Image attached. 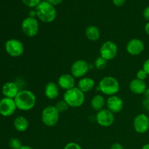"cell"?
<instances>
[{"instance_id":"6da1fadb","label":"cell","mask_w":149,"mask_h":149,"mask_svg":"<svg viewBox=\"0 0 149 149\" xmlns=\"http://www.w3.org/2000/svg\"><path fill=\"white\" fill-rule=\"evenodd\" d=\"M14 100L17 109L23 111L31 110L36 103V97L34 93L28 90H20Z\"/></svg>"},{"instance_id":"7a4b0ae2","label":"cell","mask_w":149,"mask_h":149,"mask_svg":"<svg viewBox=\"0 0 149 149\" xmlns=\"http://www.w3.org/2000/svg\"><path fill=\"white\" fill-rule=\"evenodd\" d=\"M35 12L38 18L44 23H52L57 15L55 6L47 1H41L40 4L36 7Z\"/></svg>"},{"instance_id":"3957f363","label":"cell","mask_w":149,"mask_h":149,"mask_svg":"<svg viewBox=\"0 0 149 149\" xmlns=\"http://www.w3.org/2000/svg\"><path fill=\"white\" fill-rule=\"evenodd\" d=\"M63 100L69 107L78 108L84 104L85 96L84 93L77 87L66 90L64 93Z\"/></svg>"},{"instance_id":"277c9868","label":"cell","mask_w":149,"mask_h":149,"mask_svg":"<svg viewBox=\"0 0 149 149\" xmlns=\"http://www.w3.org/2000/svg\"><path fill=\"white\" fill-rule=\"evenodd\" d=\"M99 90L106 95H115L119 90V83L113 77H105L99 82Z\"/></svg>"},{"instance_id":"5b68a950","label":"cell","mask_w":149,"mask_h":149,"mask_svg":"<svg viewBox=\"0 0 149 149\" xmlns=\"http://www.w3.org/2000/svg\"><path fill=\"white\" fill-rule=\"evenodd\" d=\"M60 119V112L55 106H48L42 112V121L47 127H53L57 125Z\"/></svg>"},{"instance_id":"8992f818","label":"cell","mask_w":149,"mask_h":149,"mask_svg":"<svg viewBox=\"0 0 149 149\" xmlns=\"http://www.w3.org/2000/svg\"><path fill=\"white\" fill-rule=\"evenodd\" d=\"M23 33L28 37H34L39 30V24L35 17H28L23 20L21 24Z\"/></svg>"},{"instance_id":"52a82bcc","label":"cell","mask_w":149,"mask_h":149,"mask_svg":"<svg viewBox=\"0 0 149 149\" xmlns=\"http://www.w3.org/2000/svg\"><path fill=\"white\" fill-rule=\"evenodd\" d=\"M4 47L7 53L13 58L20 57L24 52V45L23 42L17 39H11L7 40Z\"/></svg>"},{"instance_id":"ba28073f","label":"cell","mask_w":149,"mask_h":149,"mask_svg":"<svg viewBox=\"0 0 149 149\" xmlns=\"http://www.w3.org/2000/svg\"><path fill=\"white\" fill-rule=\"evenodd\" d=\"M118 53V47L112 41H106L101 45L100 49V57L107 61H111L116 58Z\"/></svg>"},{"instance_id":"9c48e42d","label":"cell","mask_w":149,"mask_h":149,"mask_svg":"<svg viewBox=\"0 0 149 149\" xmlns=\"http://www.w3.org/2000/svg\"><path fill=\"white\" fill-rule=\"evenodd\" d=\"M90 70L89 63L84 60H77L71 67V74L74 78H83Z\"/></svg>"},{"instance_id":"30bf717a","label":"cell","mask_w":149,"mask_h":149,"mask_svg":"<svg viewBox=\"0 0 149 149\" xmlns=\"http://www.w3.org/2000/svg\"><path fill=\"white\" fill-rule=\"evenodd\" d=\"M96 122L100 126L107 127L113 125L114 122V113L107 109H103L96 113Z\"/></svg>"},{"instance_id":"8fae6325","label":"cell","mask_w":149,"mask_h":149,"mask_svg":"<svg viewBox=\"0 0 149 149\" xmlns=\"http://www.w3.org/2000/svg\"><path fill=\"white\" fill-rule=\"evenodd\" d=\"M17 109L14 99L4 97L0 100V114L4 117L12 116Z\"/></svg>"},{"instance_id":"7c38bea8","label":"cell","mask_w":149,"mask_h":149,"mask_svg":"<svg viewBox=\"0 0 149 149\" xmlns=\"http://www.w3.org/2000/svg\"><path fill=\"white\" fill-rule=\"evenodd\" d=\"M133 127L139 134L146 133L149 130V117L145 113L137 115L133 120Z\"/></svg>"},{"instance_id":"4fadbf2b","label":"cell","mask_w":149,"mask_h":149,"mask_svg":"<svg viewBox=\"0 0 149 149\" xmlns=\"http://www.w3.org/2000/svg\"><path fill=\"white\" fill-rule=\"evenodd\" d=\"M128 53L133 56L139 55L143 52L145 49V45L143 42L138 38H133L128 42L126 47Z\"/></svg>"},{"instance_id":"5bb4252c","label":"cell","mask_w":149,"mask_h":149,"mask_svg":"<svg viewBox=\"0 0 149 149\" xmlns=\"http://www.w3.org/2000/svg\"><path fill=\"white\" fill-rule=\"evenodd\" d=\"M108 110L110 111L113 113H117L122 111L124 106V103L122 99L117 95L109 96L106 100V103Z\"/></svg>"},{"instance_id":"9a60e30c","label":"cell","mask_w":149,"mask_h":149,"mask_svg":"<svg viewBox=\"0 0 149 149\" xmlns=\"http://www.w3.org/2000/svg\"><path fill=\"white\" fill-rule=\"evenodd\" d=\"M75 78L71 74H61L58 79V84L59 87L66 90L75 87Z\"/></svg>"},{"instance_id":"2e32d148","label":"cell","mask_w":149,"mask_h":149,"mask_svg":"<svg viewBox=\"0 0 149 149\" xmlns=\"http://www.w3.org/2000/svg\"><path fill=\"white\" fill-rule=\"evenodd\" d=\"M1 92H2L3 95L5 97L15 99L20 90L15 83L13 81H8L3 85Z\"/></svg>"},{"instance_id":"e0dca14e","label":"cell","mask_w":149,"mask_h":149,"mask_svg":"<svg viewBox=\"0 0 149 149\" xmlns=\"http://www.w3.org/2000/svg\"><path fill=\"white\" fill-rule=\"evenodd\" d=\"M147 89L146 84L143 80L134 79L130 83V90L132 93L136 95L144 94Z\"/></svg>"},{"instance_id":"ac0fdd59","label":"cell","mask_w":149,"mask_h":149,"mask_svg":"<svg viewBox=\"0 0 149 149\" xmlns=\"http://www.w3.org/2000/svg\"><path fill=\"white\" fill-rule=\"evenodd\" d=\"M45 96L49 100H55L59 95V86L58 84L50 81L46 84L45 88Z\"/></svg>"},{"instance_id":"d6986e66","label":"cell","mask_w":149,"mask_h":149,"mask_svg":"<svg viewBox=\"0 0 149 149\" xmlns=\"http://www.w3.org/2000/svg\"><path fill=\"white\" fill-rule=\"evenodd\" d=\"M95 87V81L90 77H83L80 79L78 82V88L83 93H88L91 91Z\"/></svg>"},{"instance_id":"ffe728a7","label":"cell","mask_w":149,"mask_h":149,"mask_svg":"<svg viewBox=\"0 0 149 149\" xmlns=\"http://www.w3.org/2000/svg\"><path fill=\"white\" fill-rule=\"evenodd\" d=\"M15 129L18 132H25L28 130L29 126V121L26 117L23 116H19L15 119L13 122Z\"/></svg>"},{"instance_id":"44dd1931","label":"cell","mask_w":149,"mask_h":149,"mask_svg":"<svg viewBox=\"0 0 149 149\" xmlns=\"http://www.w3.org/2000/svg\"><path fill=\"white\" fill-rule=\"evenodd\" d=\"M106 103V102L103 96L100 95H96L91 100L90 105H91V107L93 110L98 112L104 109Z\"/></svg>"},{"instance_id":"7402d4cb","label":"cell","mask_w":149,"mask_h":149,"mask_svg":"<svg viewBox=\"0 0 149 149\" xmlns=\"http://www.w3.org/2000/svg\"><path fill=\"white\" fill-rule=\"evenodd\" d=\"M85 35L89 40L95 42L100 39V31L97 26H90L86 29Z\"/></svg>"},{"instance_id":"603a6c76","label":"cell","mask_w":149,"mask_h":149,"mask_svg":"<svg viewBox=\"0 0 149 149\" xmlns=\"http://www.w3.org/2000/svg\"><path fill=\"white\" fill-rule=\"evenodd\" d=\"M107 62L108 61L106 60H105L104 58H103L102 57H98L97 59L95 60V65L97 69L98 70H103L104 68H106V65H107Z\"/></svg>"},{"instance_id":"cb8c5ba5","label":"cell","mask_w":149,"mask_h":149,"mask_svg":"<svg viewBox=\"0 0 149 149\" xmlns=\"http://www.w3.org/2000/svg\"><path fill=\"white\" fill-rule=\"evenodd\" d=\"M9 146L11 149H20L23 145L18 138H13L9 141Z\"/></svg>"},{"instance_id":"d4e9b609","label":"cell","mask_w":149,"mask_h":149,"mask_svg":"<svg viewBox=\"0 0 149 149\" xmlns=\"http://www.w3.org/2000/svg\"><path fill=\"white\" fill-rule=\"evenodd\" d=\"M55 106V108L58 109V111L60 113H63V112L66 111L68 110V108H69L68 105L65 103V101L64 100L58 102Z\"/></svg>"},{"instance_id":"484cf974","label":"cell","mask_w":149,"mask_h":149,"mask_svg":"<svg viewBox=\"0 0 149 149\" xmlns=\"http://www.w3.org/2000/svg\"><path fill=\"white\" fill-rule=\"evenodd\" d=\"M23 4L29 7H36L41 2V0H22Z\"/></svg>"},{"instance_id":"4316f807","label":"cell","mask_w":149,"mask_h":149,"mask_svg":"<svg viewBox=\"0 0 149 149\" xmlns=\"http://www.w3.org/2000/svg\"><path fill=\"white\" fill-rule=\"evenodd\" d=\"M148 74L144 71L143 69H141L138 71L137 73V75H136V78L138 79H141V80H145L148 77Z\"/></svg>"},{"instance_id":"83f0119b","label":"cell","mask_w":149,"mask_h":149,"mask_svg":"<svg viewBox=\"0 0 149 149\" xmlns=\"http://www.w3.org/2000/svg\"><path fill=\"white\" fill-rule=\"evenodd\" d=\"M64 149H82L78 143L74 142H70L64 147Z\"/></svg>"},{"instance_id":"f1b7e54d","label":"cell","mask_w":149,"mask_h":149,"mask_svg":"<svg viewBox=\"0 0 149 149\" xmlns=\"http://www.w3.org/2000/svg\"><path fill=\"white\" fill-rule=\"evenodd\" d=\"M113 4L116 7H122L126 2V0H112Z\"/></svg>"},{"instance_id":"f546056e","label":"cell","mask_w":149,"mask_h":149,"mask_svg":"<svg viewBox=\"0 0 149 149\" xmlns=\"http://www.w3.org/2000/svg\"><path fill=\"white\" fill-rule=\"evenodd\" d=\"M143 69L146 71V72L149 75V58L147 60H146L145 62L143 63Z\"/></svg>"},{"instance_id":"4dcf8cb0","label":"cell","mask_w":149,"mask_h":149,"mask_svg":"<svg viewBox=\"0 0 149 149\" xmlns=\"http://www.w3.org/2000/svg\"><path fill=\"white\" fill-rule=\"evenodd\" d=\"M110 149H125L124 148L123 146L119 143H115L112 144L111 146Z\"/></svg>"},{"instance_id":"1f68e13d","label":"cell","mask_w":149,"mask_h":149,"mask_svg":"<svg viewBox=\"0 0 149 149\" xmlns=\"http://www.w3.org/2000/svg\"><path fill=\"white\" fill-rule=\"evenodd\" d=\"M143 17L147 21H149V6L146 7L143 11Z\"/></svg>"},{"instance_id":"d6a6232c","label":"cell","mask_w":149,"mask_h":149,"mask_svg":"<svg viewBox=\"0 0 149 149\" xmlns=\"http://www.w3.org/2000/svg\"><path fill=\"white\" fill-rule=\"evenodd\" d=\"M47 2H49V4H51L52 5L55 6L58 5V4H60L61 2H62L63 0H46Z\"/></svg>"},{"instance_id":"836d02e7","label":"cell","mask_w":149,"mask_h":149,"mask_svg":"<svg viewBox=\"0 0 149 149\" xmlns=\"http://www.w3.org/2000/svg\"><path fill=\"white\" fill-rule=\"evenodd\" d=\"M143 106L146 109L149 111V99H144V100L143 101Z\"/></svg>"},{"instance_id":"e575fe53","label":"cell","mask_w":149,"mask_h":149,"mask_svg":"<svg viewBox=\"0 0 149 149\" xmlns=\"http://www.w3.org/2000/svg\"><path fill=\"white\" fill-rule=\"evenodd\" d=\"M145 31H146V34L148 35V36H149V21L146 23V24Z\"/></svg>"},{"instance_id":"d590c367","label":"cell","mask_w":149,"mask_h":149,"mask_svg":"<svg viewBox=\"0 0 149 149\" xmlns=\"http://www.w3.org/2000/svg\"><path fill=\"white\" fill-rule=\"evenodd\" d=\"M144 96H145L146 99H149V88H147L146 90L144 93Z\"/></svg>"},{"instance_id":"8d00e7d4","label":"cell","mask_w":149,"mask_h":149,"mask_svg":"<svg viewBox=\"0 0 149 149\" xmlns=\"http://www.w3.org/2000/svg\"><path fill=\"white\" fill-rule=\"evenodd\" d=\"M20 149H33L32 147L29 146H23Z\"/></svg>"},{"instance_id":"74e56055","label":"cell","mask_w":149,"mask_h":149,"mask_svg":"<svg viewBox=\"0 0 149 149\" xmlns=\"http://www.w3.org/2000/svg\"><path fill=\"white\" fill-rule=\"evenodd\" d=\"M141 149H149V143L145 144V145L142 147V148Z\"/></svg>"}]
</instances>
